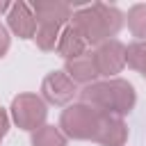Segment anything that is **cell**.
Wrapping results in <instances>:
<instances>
[{"label": "cell", "instance_id": "obj_1", "mask_svg": "<svg viewBox=\"0 0 146 146\" xmlns=\"http://www.w3.org/2000/svg\"><path fill=\"white\" fill-rule=\"evenodd\" d=\"M123 21L125 16L119 7L105 5V2H91L73 11L71 25L80 32V36L89 46H100L119 34V30L123 27Z\"/></svg>", "mask_w": 146, "mask_h": 146}, {"label": "cell", "instance_id": "obj_2", "mask_svg": "<svg viewBox=\"0 0 146 146\" xmlns=\"http://www.w3.org/2000/svg\"><path fill=\"white\" fill-rule=\"evenodd\" d=\"M80 98H82V103H87L105 114H114V116L130 114L137 103L135 87L121 78H110L103 82L87 84L80 89Z\"/></svg>", "mask_w": 146, "mask_h": 146}, {"label": "cell", "instance_id": "obj_3", "mask_svg": "<svg viewBox=\"0 0 146 146\" xmlns=\"http://www.w3.org/2000/svg\"><path fill=\"white\" fill-rule=\"evenodd\" d=\"M105 112L87 105V103H73L68 105L62 116H59V130L71 137V139H96L98 135V128H100V121H103Z\"/></svg>", "mask_w": 146, "mask_h": 146}, {"label": "cell", "instance_id": "obj_4", "mask_svg": "<svg viewBox=\"0 0 146 146\" xmlns=\"http://www.w3.org/2000/svg\"><path fill=\"white\" fill-rule=\"evenodd\" d=\"M46 116H48L46 100L36 94H18L11 100V119L23 130H32V132L39 130L41 125H46L43 123Z\"/></svg>", "mask_w": 146, "mask_h": 146}, {"label": "cell", "instance_id": "obj_5", "mask_svg": "<svg viewBox=\"0 0 146 146\" xmlns=\"http://www.w3.org/2000/svg\"><path fill=\"white\" fill-rule=\"evenodd\" d=\"M80 94L78 84L66 75V71H52L43 78L41 82V96L46 103L50 105H57V107H68L71 100Z\"/></svg>", "mask_w": 146, "mask_h": 146}, {"label": "cell", "instance_id": "obj_6", "mask_svg": "<svg viewBox=\"0 0 146 146\" xmlns=\"http://www.w3.org/2000/svg\"><path fill=\"white\" fill-rule=\"evenodd\" d=\"M94 59H96L98 73L110 80V78H114L116 73H121L123 66H125V46H123L119 39H110V41L96 46Z\"/></svg>", "mask_w": 146, "mask_h": 146}, {"label": "cell", "instance_id": "obj_7", "mask_svg": "<svg viewBox=\"0 0 146 146\" xmlns=\"http://www.w3.org/2000/svg\"><path fill=\"white\" fill-rule=\"evenodd\" d=\"M7 25H9V30L16 36H21V39H34L39 21L34 16L32 5H27V2H14L11 9L7 11Z\"/></svg>", "mask_w": 146, "mask_h": 146}, {"label": "cell", "instance_id": "obj_8", "mask_svg": "<svg viewBox=\"0 0 146 146\" xmlns=\"http://www.w3.org/2000/svg\"><path fill=\"white\" fill-rule=\"evenodd\" d=\"M66 75L75 82V84H94L98 82L100 73H98V66H96V59H94V52H84L75 59H68L66 66H64Z\"/></svg>", "mask_w": 146, "mask_h": 146}, {"label": "cell", "instance_id": "obj_9", "mask_svg": "<svg viewBox=\"0 0 146 146\" xmlns=\"http://www.w3.org/2000/svg\"><path fill=\"white\" fill-rule=\"evenodd\" d=\"M34 16L39 23H57V25H66L73 18V7L68 2L62 0H36L32 5Z\"/></svg>", "mask_w": 146, "mask_h": 146}, {"label": "cell", "instance_id": "obj_10", "mask_svg": "<svg viewBox=\"0 0 146 146\" xmlns=\"http://www.w3.org/2000/svg\"><path fill=\"white\" fill-rule=\"evenodd\" d=\"M125 139H128V125H125L123 116L105 114L94 141L100 144V146H123Z\"/></svg>", "mask_w": 146, "mask_h": 146}, {"label": "cell", "instance_id": "obj_11", "mask_svg": "<svg viewBox=\"0 0 146 146\" xmlns=\"http://www.w3.org/2000/svg\"><path fill=\"white\" fill-rule=\"evenodd\" d=\"M87 48H89V43L80 36V32H78L73 25H66V27H64V32H62V36H59L57 52L68 62V59H75V57H80V55L89 52Z\"/></svg>", "mask_w": 146, "mask_h": 146}, {"label": "cell", "instance_id": "obj_12", "mask_svg": "<svg viewBox=\"0 0 146 146\" xmlns=\"http://www.w3.org/2000/svg\"><path fill=\"white\" fill-rule=\"evenodd\" d=\"M64 32V25H57V23H39L36 27V34H34V41L41 50H57V43H59V36Z\"/></svg>", "mask_w": 146, "mask_h": 146}, {"label": "cell", "instance_id": "obj_13", "mask_svg": "<svg viewBox=\"0 0 146 146\" xmlns=\"http://www.w3.org/2000/svg\"><path fill=\"white\" fill-rule=\"evenodd\" d=\"M32 146H66V135L55 125H41L32 132Z\"/></svg>", "mask_w": 146, "mask_h": 146}, {"label": "cell", "instance_id": "obj_14", "mask_svg": "<svg viewBox=\"0 0 146 146\" xmlns=\"http://www.w3.org/2000/svg\"><path fill=\"white\" fill-rule=\"evenodd\" d=\"M128 30L137 41H146V2L132 5L128 11Z\"/></svg>", "mask_w": 146, "mask_h": 146}, {"label": "cell", "instance_id": "obj_15", "mask_svg": "<svg viewBox=\"0 0 146 146\" xmlns=\"http://www.w3.org/2000/svg\"><path fill=\"white\" fill-rule=\"evenodd\" d=\"M125 64L141 78H146V41H135L125 46Z\"/></svg>", "mask_w": 146, "mask_h": 146}, {"label": "cell", "instance_id": "obj_16", "mask_svg": "<svg viewBox=\"0 0 146 146\" xmlns=\"http://www.w3.org/2000/svg\"><path fill=\"white\" fill-rule=\"evenodd\" d=\"M9 43H11V39H9V30L0 23V57H5V55H7Z\"/></svg>", "mask_w": 146, "mask_h": 146}, {"label": "cell", "instance_id": "obj_17", "mask_svg": "<svg viewBox=\"0 0 146 146\" xmlns=\"http://www.w3.org/2000/svg\"><path fill=\"white\" fill-rule=\"evenodd\" d=\"M7 130H9V116H7V112H5V107H0V141L5 139V135H7Z\"/></svg>", "mask_w": 146, "mask_h": 146}, {"label": "cell", "instance_id": "obj_18", "mask_svg": "<svg viewBox=\"0 0 146 146\" xmlns=\"http://www.w3.org/2000/svg\"><path fill=\"white\" fill-rule=\"evenodd\" d=\"M11 9V2H7V0H0V14H5V11H9Z\"/></svg>", "mask_w": 146, "mask_h": 146}]
</instances>
